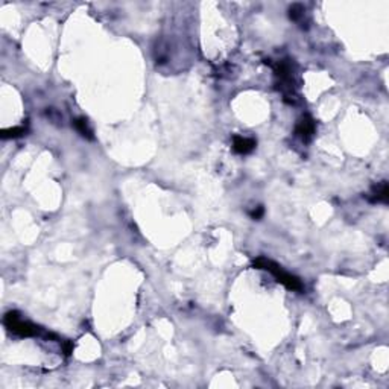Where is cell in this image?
Masks as SVG:
<instances>
[{"instance_id":"277c9868","label":"cell","mask_w":389,"mask_h":389,"mask_svg":"<svg viewBox=\"0 0 389 389\" xmlns=\"http://www.w3.org/2000/svg\"><path fill=\"white\" fill-rule=\"evenodd\" d=\"M256 145H257L256 140H254V138H249V137L236 135V137L233 138V149H234V152L242 154V155L253 152L254 148H256Z\"/></svg>"},{"instance_id":"ba28073f","label":"cell","mask_w":389,"mask_h":389,"mask_svg":"<svg viewBox=\"0 0 389 389\" xmlns=\"http://www.w3.org/2000/svg\"><path fill=\"white\" fill-rule=\"evenodd\" d=\"M304 12H305L304 6L301 3H295V5H292L291 9H289V17H291V20H293V21H301L304 18Z\"/></svg>"},{"instance_id":"6da1fadb","label":"cell","mask_w":389,"mask_h":389,"mask_svg":"<svg viewBox=\"0 0 389 389\" xmlns=\"http://www.w3.org/2000/svg\"><path fill=\"white\" fill-rule=\"evenodd\" d=\"M3 322H5L6 328H8L11 333H14V335H17V336H21V338H31V336H41V335H43L46 339H58L55 335H52V333H43V331H41L38 327H35L34 324L23 321V319L18 316L17 312H9V313H6Z\"/></svg>"},{"instance_id":"8992f818","label":"cell","mask_w":389,"mask_h":389,"mask_svg":"<svg viewBox=\"0 0 389 389\" xmlns=\"http://www.w3.org/2000/svg\"><path fill=\"white\" fill-rule=\"evenodd\" d=\"M73 125H75L76 131H78L82 137H86V138H89V140H93V131H92V128H90L87 119L78 117V119L73 120Z\"/></svg>"},{"instance_id":"52a82bcc","label":"cell","mask_w":389,"mask_h":389,"mask_svg":"<svg viewBox=\"0 0 389 389\" xmlns=\"http://www.w3.org/2000/svg\"><path fill=\"white\" fill-rule=\"evenodd\" d=\"M26 134V128L24 126H14L9 129H3L2 131V138H15Z\"/></svg>"},{"instance_id":"3957f363","label":"cell","mask_w":389,"mask_h":389,"mask_svg":"<svg viewBox=\"0 0 389 389\" xmlns=\"http://www.w3.org/2000/svg\"><path fill=\"white\" fill-rule=\"evenodd\" d=\"M315 129H316V125H315V120L310 117V116H304L299 119V122L296 123L295 126V134L302 138L304 142L310 140L315 134Z\"/></svg>"},{"instance_id":"5b68a950","label":"cell","mask_w":389,"mask_h":389,"mask_svg":"<svg viewBox=\"0 0 389 389\" xmlns=\"http://www.w3.org/2000/svg\"><path fill=\"white\" fill-rule=\"evenodd\" d=\"M388 199L389 189L386 181H382V183H379L377 186L373 187V193L370 196L371 202H388Z\"/></svg>"},{"instance_id":"9c48e42d","label":"cell","mask_w":389,"mask_h":389,"mask_svg":"<svg viewBox=\"0 0 389 389\" xmlns=\"http://www.w3.org/2000/svg\"><path fill=\"white\" fill-rule=\"evenodd\" d=\"M263 213H265L263 207H262V205H259V207H256V208L249 213V216H251L253 219H260V217L263 216Z\"/></svg>"},{"instance_id":"7a4b0ae2","label":"cell","mask_w":389,"mask_h":389,"mask_svg":"<svg viewBox=\"0 0 389 389\" xmlns=\"http://www.w3.org/2000/svg\"><path fill=\"white\" fill-rule=\"evenodd\" d=\"M253 265H254V268H257V269H265V271L271 272V274L277 279V282L282 283L283 286H286L288 289L298 292L302 291V283H301L296 277H293L292 274L283 271V269H282L277 263H274L272 260H268L266 257H259V259H256V260L253 262Z\"/></svg>"}]
</instances>
